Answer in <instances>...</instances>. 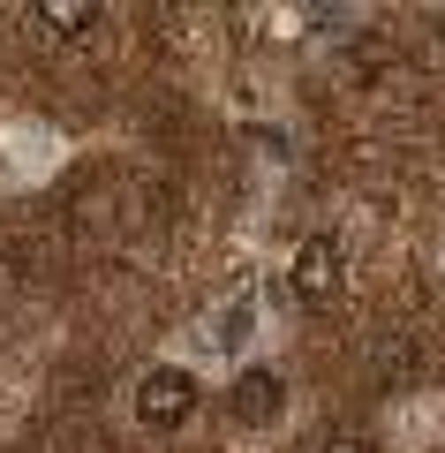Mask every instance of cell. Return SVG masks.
Listing matches in <instances>:
<instances>
[{
    "label": "cell",
    "mask_w": 445,
    "mask_h": 453,
    "mask_svg": "<svg viewBox=\"0 0 445 453\" xmlns=\"http://www.w3.org/2000/svg\"><path fill=\"white\" fill-rule=\"evenodd\" d=\"M136 416L151 423V431H174V423H189V416H196V378L181 371V363L143 371V386H136Z\"/></svg>",
    "instance_id": "1"
},
{
    "label": "cell",
    "mask_w": 445,
    "mask_h": 453,
    "mask_svg": "<svg viewBox=\"0 0 445 453\" xmlns=\"http://www.w3.org/2000/svg\"><path fill=\"white\" fill-rule=\"evenodd\" d=\"M287 288H295V303H333L340 295V242L333 234H310L303 250H295V265H287Z\"/></svg>",
    "instance_id": "2"
},
{
    "label": "cell",
    "mask_w": 445,
    "mask_h": 453,
    "mask_svg": "<svg viewBox=\"0 0 445 453\" xmlns=\"http://www.w3.org/2000/svg\"><path fill=\"white\" fill-rule=\"evenodd\" d=\"M226 408H234V423H272V416L287 408V386H280V371L249 363V371L234 378V393H226Z\"/></svg>",
    "instance_id": "3"
},
{
    "label": "cell",
    "mask_w": 445,
    "mask_h": 453,
    "mask_svg": "<svg viewBox=\"0 0 445 453\" xmlns=\"http://www.w3.org/2000/svg\"><path fill=\"white\" fill-rule=\"evenodd\" d=\"M98 16H106L98 0H38V23H46L53 38H91Z\"/></svg>",
    "instance_id": "4"
},
{
    "label": "cell",
    "mask_w": 445,
    "mask_h": 453,
    "mask_svg": "<svg viewBox=\"0 0 445 453\" xmlns=\"http://www.w3.org/2000/svg\"><path fill=\"white\" fill-rule=\"evenodd\" d=\"M325 453H370V446H363V438H333V446H325Z\"/></svg>",
    "instance_id": "5"
}]
</instances>
